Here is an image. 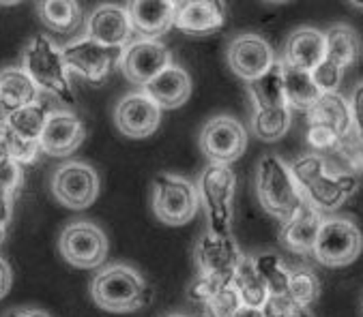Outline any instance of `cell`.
I'll return each mask as SVG.
<instances>
[{"instance_id":"42","label":"cell","mask_w":363,"mask_h":317,"mask_svg":"<svg viewBox=\"0 0 363 317\" xmlns=\"http://www.w3.org/2000/svg\"><path fill=\"white\" fill-rule=\"evenodd\" d=\"M9 287H11V268L3 258H0V298L9 292Z\"/></svg>"},{"instance_id":"31","label":"cell","mask_w":363,"mask_h":317,"mask_svg":"<svg viewBox=\"0 0 363 317\" xmlns=\"http://www.w3.org/2000/svg\"><path fill=\"white\" fill-rule=\"evenodd\" d=\"M250 260H252V266H254L256 275L260 277V281L269 289V296H284L286 287H288L290 268L284 266L279 255H275V253H258V255H254Z\"/></svg>"},{"instance_id":"16","label":"cell","mask_w":363,"mask_h":317,"mask_svg":"<svg viewBox=\"0 0 363 317\" xmlns=\"http://www.w3.org/2000/svg\"><path fill=\"white\" fill-rule=\"evenodd\" d=\"M86 129L82 120L69 110H52L39 137V150L50 156H67L84 142Z\"/></svg>"},{"instance_id":"40","label":"cell","mask_w":363,"mask_h":317,"mask_svg":"<svg viewBox=\"0 0 363 317\" xmlns=\"http://www.w3.org/2000/svg\"><path fill=\"white\" fill-rule=\"evenodd\" d=\"M348 108H350V118H352V131L357 139L363 144V82L354 86Z\"/></svg>"},{"instance_id":"41","label":"cell","mask_w":363,"mask_h":317,"mask_svg":"<svg viewBox=\"0 0 363 317\" xmlns=\"http://www.w3.org/2000/svg\"><path fill=\"white\" fill-rule=\"evenodd\" d=\"M11 214H13V195L0 191V243L5 241V236L9 231Z\"/></svg>"},{"instance_id":"10","label":"cell","mask_w":363,"mask_h":317,"mask_svg":"<svg viewBox=\"0 0 363 317\" xmlns=\"http://www.w3.org/2000/svg\"><path fill=\"white\" fill-rule=\"evenodd\" d=\"M52 193L65 208L84 210L99 195V176L86 163H62L52 176Z\"/></svg>"},{"instance_id":"23","label":"cell","mask_w":363,"mask_h":317,"mask_svg":"<svg viewBox=\"0 0 363 317\" xmlns=\"http://www.w3.org/2000/svg\"><path fill=\"white\" fill-rule=\"evenodd\" d=\"M306 114H308V125L325 127L335 135H340L342 139L354 133L348 101L340 93H325Z\"/></svg>"},{"instance_id":"45","label":"cell","mask_w":363,"mask_h":317,"mask_svg":"<svg viewBox=\"0 0 363 317\" xmlns=\"http://www.w3.org/2000/svg\"><path fill=\"white\" fill-rule=\"evenodd\" d=\"M3 120H7V112H5L3 103H0V122H3Z\"/></svg>"},{"instance_id":"43","label":"cell","mask_w":363,"mask_h":317,"mask_svg":"<svg viewBox=\"0 0 363 317\" xmlns=\"http://www.w3.org/2000/svg\"><path fill=\"white\" fill-rule=\"evenodd\" d=\"M5 317H50L45 311H41V309H33V306H28V309H13L11 313H7Z\"/></svg>"},{"instance_id":"34","label":"cell","mask_w":363,"mask_h":317,"mask_svg":"<svg viewBox=\"0 0 363 317\" xmlns=\"http://www.w3.org/2000/svg\"><path fill=\"white\" fill-rule=\"evenodd\" d=\"M202 306H204V317H233L241 306V298L235 285L230 283L222 287L213 298H208Z\"/></svg>"},{"instance_id":"44","label":"cell","mask_w":363,"mask_h":317,"mask_svg":"<svg viewBox=\"0 0 363 317\" xmlns=\"http://www.w3.org/2000/svg\"><path fill=\"white\" fill-rule=\"evenodd\" d=\"M233 317H264L262 309H252V306H239V311Z\"/></svg>"},{"instance_id":"46","label":"cell","mask_w":363,"mask_h":317,"mask_svg":"<svg viewBox=\"0 0 363 317\" xmlns=\"http://www.w3.org/2000/svg\"><path fill=\"white\" fill-rule=\"evenodd\" d=\"M354 7H357V9H361V11H363V3H354Z\"/></svg>"},{"instance_id":"15","label":"cell","mask_w":363,"mask_h":317,"mask_svg":"<svg viewBox=\"0 0 363 317\" xmlns=\"http://www.w3.org/2000/svg\"><path fill=\"white\" fill-rule=\"evenodd\" d=\"M228 64L245 82H252L275 64V54L264 37L239 35L228 45Z\"/></svg>"},{"instance_id":"21","label":"cell","mask_w":363,"mask_h":317,"mask_svg":"<svg viewBox=\"0 0 363 317\" xmlns=\"http://www.w3.org/2000/svg\"><path fill=\"white\" fill-rule=\"evenodd\" d=\"M142 93L151 97L162 110H174V108H181L189 99L191 79H189L187 71L170 64L157 77H153L151 82L144 86Z\"/></svg>"},{"instance_id":"5","label":"cell","mask_w":363,"mask_h":317,"mask_svg":"<svg viewBox=\"0 0 363 317\" xmlns=\"http://www.w3.org/2000/svg\"><path fill=\"white\" fill-rule=\"evenodd\" d=\"M256 189L262 208L279 221H286L290 214H295L297 208L306 202L293 174H290V168L275 154H264L260 158Z\"/></svg>"},{"instance_id":"38","label":"cell","mask_w":363,"mask_h":317,"mask_svg":"<svg viewBox=\"0 0 363 317\" xmlns=\"http://www.w3.org/2000/svg\"><path fill=\"white\" fill-rule=\"evenodd\" d=\"M264 317H312L310 309L299 306L297 302L284 296H269V300L262 306Z\"/></svg>"},{"instance_id":"1","label":"cell","mask_w":363,"mask_h":317,"mask_svg":"<svg viewBox=\"0 0 363 317\" xmlns=\"http://www.w3.org/2000/svg\"><path fill=\"white\" fill-rule=\"evenodd\" d=\"M303 200L314 206L318 212H331L337 210L357 189L359 180L346 172L331 174L327 170V163L320 154H303L290 166Z\"/></svg>"},{"instance_id":"19","label":"cell","mask_w":363,"mask_h":317,"mask_svg":"<svg viewBox=\"0 0 363 317\" xmlns=\"http://www.w3.org/2000/svg\"><path fill=\"white\" fill-rule=\"evenodd\" d=\"M226 22V5L200 0V3H177L174 24L181 33L191 37H204L220 30Z\"/></svg>"},{"instance_id":"33","label":"cell","mask_w":363,"mask_h":317,"mask_svg":"<svg viewBox=\"0 0 363 317\" xmlns=\"http://www.w3.org/2000/svg\"><path fill=\"white\" fill-rule=\"evenodd\" d=\"M320 294V283L318 277L314 275V270L310 268H293L288 275V287H286V296L297 302L299 306L310 309Z\"/></svg>"},{"instance_id":"11","label":"cell","mask_w":363,"mask_h":317,"mask_svg":"<svg viewBox=\"0 0 363 317\" xmlns=\"http://www.w3.org/2000/svg\"><path fill=\"white\" fill-rule=\"evenodd\" d=\"M118 64L131 84L147 86L153 77L172 64L170 52L162 41L155 39H133L121 50Z\"/></svg>"},{"instance_id":"4","label":"cell","mask_w":363,"mask_h":317,"mask_svg":"<svg viewBox=\"0 0 363 317\" xmlns=\"http://www.w3.org/2000/svg\"><path fill=\"white\" fill-rule=\"evenodd\" d=\"M235 189L237 176L230 166L222 163H208L198 180V202L206 212L208 231L215 236H230Z\"/></svg>"},{"instance_id":"22","label":"cell","mask_w":363,"mask_h":317,"mask_svg":"<svg viewBox=\"0 0 363 317\" xmlns=\"http://www.w3.org/2000/svg\"><path fill=\"white\" fill-rule=\"evenodd\" d=\"M325 60V33L316 28H299L288 37L281 62L301 71H314Z\"/></svg>"},{"instance_id":"36","label":"cell","mask_w":363,"mask_h":317,"mask_svg":"<svg viewBox=\"0 0 363 317\" xmlns=\"http://www.w3.org/2000/svg\"><path fill=\"white\" fill-rule=\"evenodd\" d=\"M333 152L340 156V161L348 170L346 174H350L354 178H357V174H363V144L357 139L354 133L348 135L346 139H342L340 146Z\"/></svg>"},{"instance_id":"39","label":"cell","mask_w":363,"mask_h":317,"mask_svg":"<svg viewBox=\"0 0 363 317\" xmlns=\"http://www.w3.org/2000/svg\"><path fill=\"white\" fill-rule=\"evenodd\" d=\"M312 79L318 86V91L325 93H337L340 84H342V69H337L335 64H331L329 60H323L314 71H312Z\"/></svg>"},{"instance_id":"24","label":"cell","mask_w":363,"mask_h":317,"mask_svg":"<svg viewBox=\"0 0 363 317\" xmlns=\"http://www.w3.org/2000/svg\"><path fill=\"white\" fill-rule=\"evenodd\" d=\"M39 88L20 67H9L0 71V103L5 112H16L20 108L33 105L39 101Z\"/></svg>"},{"instance_id":"9","label":"cell","mask_w":363,"mask_h":317,"mask_svg":"<svg viewBox=\"0 0 363 317\" xmlns=\"http://www.w3.org/2000/svg\"><path fill=\"white\" fill-rule=\"evenodd\" d=\"M200 148L211 163L230 166L247 148V131L233 116H215L202 127Z\"/></svg>"},{"instance_id":"47","label":"cell","mask_w":363,"mask_h":317,"mask_svg":"<svg viewBox=\"0 0 363 317\" xmlns=\"http://www.w3.org/2000/svg\"><path fill=\"white\" fill-rule=\"evenodd\" d=\"M168 317H187V315H168Z\"/></svg>"},{"instance_id":"29","label":"cell","mask_w":363,"mask_h":317,"mask_svg":"<svg viewBox=\"0 0 363 317\" xmlns=\"http://www.w3.org/2000/svg\"><path fill=\"white\" fill-rule=\"evenodd\" d=\"M233 285H235L243 306L262 309L264 302L269 300V289L264 287V283L256 275V270L252 266V260L247 255L239 262V266H237V270L233 275Z\"/></svg>"},{"instance_id":"30","label":"cell","mask_w":363,"mask_h":317,"mask_svg":"<svg viewBox=\"0 0 363 317\" xmlns=\"http://www.w3.org/2000/svg\"><path fill=\"white\" fill-rule=\"evenodd\" d=\"M37 11L43 24L56 33H71L82 22L80 5L71 0H48V3H39Z\"/></svg>"},{"instance_id":"26","label":"cell","mask_w":363,"mask_h":317,"mask_svg":"<svg viewBox=\"0 0 363 317\" xmlns=\"http://www.w3.org/2000/svg\"><path fill=\"white\" fill-rule=\"evenodd\" d=\"M247 91L254 103V110H269V108H281L286 105L284 97V75H281V60H275V64L262 73L260 77L247 82Z\"/></svg>"},{"instance_id":"12","label":"cell","mask_w":363,"mask_h":317,"mask_svg":"<svg viewBox=\"0 0 363 317\" xmlns=\"http://www.w3.org/2000/svg\"><path fill=\"white\" fill-rule=\"evenodd\" d=\"M60 52L67 69L76 71L80 77L89 79L95 86H101L106 82V77L110 75L114 62L121 56V50L104 47L89 37L67 43Z\"/></svg>"},{"instance_id":"17","label":"cell","mask_w":363,"mask_h":317,"mask_svg":"<svg viewBox=\"0 0 363 317\" xmlns=\"http://www.w3.org/2000/svg\"><path fill=\"white\" fill-rule=\"evenodd\" d=\"M86 37L112 50H123L125 45H129L133 41V26L127 7L121 5L97 7L86 22Z\"/></svg>"},{"instance_id":"13","label":"cell","mask_w":363,"mask_h":317,"mask_svg":"<svg viewBox=\"0 0 363 317\" xmlns=\"http://www.w3.org/2000/svg\"><path fill=\"white\" fill-rule=\"evenodd\" d=\"M198 275L208 277H220V279H233L239 262L245 258L239 245L235 243L233 234L230 236H215L206 231L200 236V241L194 249Z\"/></svg>"},{"instance_id":"25","label":"cell","mask_w":363,"mask_h":317,"mask_svg":"<svg viewBox=\"0 0 363 317\" xmlns=\"http://www.w3.org/2000/svg\"><path fill=\"white\" fill-rule=\"evenodd\" d=\"M281 75H284V97L290 110L308 112L323 97V93L314 84L310 71H301L281 62Z\"/></svg>"},{"instance_id":"8","label":"cell","mask_w":363,"mask_h":317,"mask_svg":"<svg viewBox=\"0 0 363 317\" xmlns=\"http://www.w3.org/2000/svg\"><path fill=\"white\" fill-rule=\"evenodd\" d=\"M60 253L62 258L78 268H97L106 262L108 238L106 234L89 221H76L60 234Z\"/></svg>"},{"instance_id":"18","label":"cell","mask_w":363,"mask_h":317,"mask_svg":"<svg viewBox=\"0 0 363 317\" xmlns=\"http://www.w3.org/2000/svg\"><path fill=\"white\" fill-rule=\"evenodd\" d=\"M323 221H325L323 212H318L314 206L303 202L295 214H290L286 221H281L279 241L284 243L286 249L295 253H312Z\"/></svg>"},{"instance_id":"3","label":"cell","mask_w":363,"mask_h":317,"mask_svg":"<svg viewBox=\"0 0 363 317\" xmlns=\"http://www.w3.org/2000/svg\"><path fill=\"white\" fill-rule=\"evenodd\" d=\"M26 75L35 82V86L43 93L54 95L60 103L74 105L76 95L69 82V69L62 60L60 47L54 45L50 37L37 35L24 50V67Z\"/></svg>"},{"instance_id":"32","label":"cell","mask_w":363,"mask_h":317,"mask_svg":"<svg viewBox=\"0 0 363 317\" xmlns=\"http://www.w3.org/2000/svg\"><path fill=\"white\" fill-rule=\"evenodd\" d=\"M290 129V108H269V110H254L252 116V131L258 139L275 142L286 135Z\"/></svg>"},{"instance_id":"27","label":"cell","mask_w":363,"mask_h":317,"mask_svg":"<svg viewBox=\"0 0 363 317\" xmlns=\"http://www.w3.org/2000/svg\"><path fill=\"white\" fill-rule=\"evenodd\" d=\"M361 54V41L350 26H331L325 33V60L335 64L337 69L350 67Z\"/></svg>"},{"instance_id":"28","label":"cell","mask_w":363,"mask_h":317,"mask_svg":"<svg viewBox=\"0 0 363 317\" xmlns=\"http://www.w3.org/2000/svg\"><path fill=\"white\" fill-rule=\"evenodd\" d=\"M50 114H52V108H48L45 103L37 101L33 105H26V108L16 110V112H9L7 114V127L18 137H22L24 142L39 144V137H41V133L45 129V122H48Z\"/></svg>"},{"instance_id":"2","label":"cell","mask_w":363,"mask_h":317,"mask_svg":"<svg viewBox=\"0 0 363 317\" xmlns=\"http://www.w3.org/2000/svg\"><path fill=\"white\" fill-rule=\"evenodd\" d=\"M91 294L97 306L112 313L138 311L153 298L151 285L127 264H112L99 270L91 283Z\"/></svg>"},{"instance_id":"14","label":"cell","mask_w":363,"mask_h":317,"mask_svg":"<svg viewBox=\"0 0 363 317\" xmlns=\"http://www.w3.org/2000/svg\"><path fill=\"white\" fill-rule=\"evenodd\" d=\"M114 120L123 135L131 139H144L157 131L162 108L144 93H129L116 103Z\"/></svg>"},{"instance_id":"20","label":"cell","mask_w":363,"mask_h":317,"mask_svg":"<svg viewBox=\"0 0 363 317\" xmlns=\"http://www.w3.org/2000/svg\"><path fill=\"white\" fill-rule=\"evenodd\" d=\"M127 13L131 18L133 33L140 39H155L170 30L174 24L177 3H147V0H135L129 3Z\"/></svg>"},{"instance_id":"37","label":"cell","mask_w":363,"mask_h":317,"mask_svg":"<svg viewBox=\"0 0 363 317\" xmlns=\"http://www.w3.org/2000/svg\"><path fill=\"white\" fill-rule=\"evenodd\" d=\"M233 279H220V277H208V275H198L194 279V283L189 285V300L191 302H198V304H204L208 298H213L217 292L222 287L230 285Z\"/></svg>"},{"instance_id":"6","label":"cell","mask_w":363,"mask_h":317,"mask_svg":"<svg viewBox=\"0 0 363 317\" xmlns=\"http://www.w3.org/2000/svg\"><path fill=\"white\" fill-rule=\"evenodd\" d=\"M198 189L181 176L157 174L153 180V210L166 225H185L198 212Z\"/></svg>"},{"instance_id":"35","label":"cell","mask_w":363,"mask_h":317,"mask_svg":"<svg viewBox=\"0 0 363 317\" xmlns=\"http://www.w3.org/2000/svg\"><path fill=\"white\" fill-rule=\"evenodd\" d=\"M24 185V172L22 166L7 154L5 146L0 144V191L9 195H16Z\"/></svg>"},{"instance_id":"7","label":"cell","mask_w":363,"mask_h":317,"mask_svg":"<svg viewBox=\"0 0 363 317\" xmlns=\"http://www.w3.org/2000/svg\"><path fill=\"white\" fill-rule=\"evenodd\" d=\"M363 249L361 229L350 219H325L318 231L314 258L325 266H346Z\"/></svg>"}]
</instances>
